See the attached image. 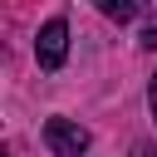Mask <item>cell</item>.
Instances as JSON below:
<instances>
[{"label":"cell","mask_w":157,"mask_h":157,"mask_svg":"<svg viewBox=\"0 0 157 157\" xmlns=\"http://www.w3.org/2000/svg\"><path fill=\"white\" fill-rule=\"evenodd\" d=\"M44 142L54 157H83L88 152V128H78L74 118H49L44 123Z\"/></svg>","instance_id":"1"},{"label":"cell","mask_w":157,"mask_h":157,"mask_svg":"<svg viewBox=\"0 0 157 157\" xmlns=\"http://www.w3.org/2000/svg\"><path fill=\"white\" fill-rule=\"evenodd\" d=\"M64 54H69V20L54 15V20L39 29V39H34V59H39V69H59Z\"/></svg>","instance_id":"2"},{"label":"cell","mask_w":157,"mask_h":157,"mask_svg":"<svg viewBox=\"0 0 157 157\" xmlns=\"http://www.w3.org/2000/svg\"><path fill=\"white\" fill-rule=\"evenodd\" d=\"M98 10H103L108 20H137V5H132V0H103Z\"/></svg>","instance_id":"3"},{"label":"cell","mask_w":157,"mask_h":157,"mask_svg":"<svg viewBox=\"0 0 157 157\" xmlns=\"http://www.w3.org/2000/svg\"><path fill=\"white\" fill-rule=\"evenodd\" d=\"M132 157H157V147H152V142H137V147H132Z\"/></svg>","instance_id":"4"},{"label":"cell","mask_w":157,"mask_h":157,"mask_svg":"<svg viewBox=\"0 0 157 157\" xmlns=\"http://www.w3.org/2000/svg\"><path fill=\"white\" fill-rule=\"evenodd\" d=\"M147 103H152V118H157V78H152V88H147Z\"/></svg>","instance_id":"5"}]
</instances>
